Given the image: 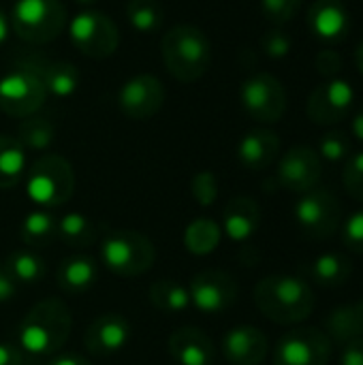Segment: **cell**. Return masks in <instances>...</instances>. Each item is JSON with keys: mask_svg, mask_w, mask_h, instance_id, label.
<instances>
[{"mask_svg": "<svg viewBox=\"0 0 363 365\" xmlns=\"http://www.w3.org/2000/svg\"><path fill=\"white\" fill-rule=\"evenodd\" d=\"M73 317L64 302L43 299L28 310L17 327V349L30 357L56 355L68 340Z\"/></svg>", "mask_w": 363, "mask_h": 365, "instance_id": "cell-1", "label": "cell"}, {"mask_svg": "<svg viewBox=\"0 0 363 365\" xmlns=\"http://www.w3.org/2000/svg\"><path fill=\"white\" fill-rule=\"evenodd\" d=\"M255 304L265 319L278 325H297L315 312V293L297 276H267L255 287Z\"/></svg>", "mask_w": 363, "mask_h": 365, "instance_id": "cell-2", "label": "cell"}, {"mask_svg": "<svg viewBox=\"0 0 363 365\" xmlns=\"http://www.w3.org/2000/svg\"><path fill=\"white\" fill-rule=\"evenodd\" d=\"M163 60L171 77L182 83L201 79L212 62V43L205 32L190 24L171 28L160 43Z\"/></svg>", "mask_w": 363, "mask_h": 365, "instance_id": "cell-3", "label": "cell"}, {"mask_svg": "<svg viewBox=\"0 0 363 365\" xmlns=\"http://www.w3.org/2000/svg\"><path fill=\"white\" fill-rule=\"evenodd\" d=\"M26 178V195L41 210H53L64 205L75 190V173L66 158L58 154H45L36 158Z\"/></svg>", "mask_w": 363, "mask_h": 365, "instance_id": "cell-4", "label": "cell"}, {"mask_svg": "<svg viewBox=\"0 0 363 365\" xmlns=\"http://www.w3.org/2000/svg\"><path fill=\"white\" fill-rule=\"evenodd\" d=\"M156 259V250L152 242L131 229L109 231L101 244V261L105 267L122 278H133L145 274Z\"/></svg>", "mask_w": 363, "mask_h": 365, "instance_id": "cell-5", "label": "cell"}, {"mask_svg": "<svg viewBox=\"0 0 363 365\" xmlns=\"http://www.w3.org/2000/svg\"><path fill=\"white\" fill-rule=\"evenodd\" d=\"M11 26L26 43L43 45L60 36L66 26V9L60 0H17Z\"/></svg>", "mask_w": 363, "mask_h": 365, "instance_id": "cell-6", "label": "cell"}, {"mask_svg": "<svg viewBox=\"0 0 363 365\" xmlns=\"http://www.w3.org/2000/svg\"><path fill=\"white\" fill-rule=\"evenodd\" d=\"M45 98V81L30 64H21L0 77V109L11 118H28L36 113Z\"/></svg>", "mask_w": 363, "mask_h": 365, "instance_id": "cell-7", "label": "cell"}, {"mask_svg": "<svg viewBox=\"0 0 363 365\" xmlns=\"http://www.w3.org/2000/svg\"><path fill=\"white\" fill-rule=\"evenodd\" d=\"M295 222L304 235L312 240H327L340 231L342 205L338 197L327 188H312L304 192L295 203Z\"/></svg>", "mask_w": 363, "mask_h": 365, "instance_id": "cell-8", "label": "cell"}, {"mask_svg": "<svg viewBox=\"0 0 363 365\" xmlns=\"http://www.w3.org/2000/svg\"><path fill=\"white\" fill-rule=\"evenodd\" d=\"M71 43L75 49L88 58L103 60L116 53L120 45V32L118 26L98 11H81L73 17L71 28Z\"/></svg>", "mask_w": 363, "mask_h": 365, "instance_id": "cell-9", "label": "cell"}, {"mask_svg": "<svg viewBox=\"0 0 363 365\" xmlns=\"http://www.w3.org/2000/svg\"><path fill=\"white\" fill-rule=\"evenodd\" d=\"M240 101L244 111L263 124H274L287 113V90L272 73H257L248 77L240 88Z\"/></svg>", "mask_w": 363, "mask_h": 365, "instance_id": "cell-10", "label": "cell"}, {"mask_svg": "<svg viewBox=\"0 0 363 365\" xmlns=\"http://www.w3.org/2000/svg\"><path fill=\"white\" fill-rule=\"evenodd\" d=\"M332 346L334 342L323 329L300 327L287 331L278 340L274 349V365H327L334 351Z\"/></svg>", "mask_w": 363, "mask_h": 365, "instance_id": "cell-11", "label": "cell"}, {"mask_svg": "<svg viewBox=\"0 0 363 365\" xmlns=\"http://www.w3.org/2000/svg\"><path fill=\"white\" fill-rule=\"evenodd\" d=\"M190 308L201 314H220L229 310L237 299V282L223 269H205L193 276L188 284Z\"/></svg>", "mask_w": 363, "mask_h": 365, "instance_id": "cell-12", "label": "cell"}, {"mask_svg": "<svg viewBox=\"0 0 363 365\" xmlns=\"http://www.w3.org/2000/svg\"><path fill=\"white\" fill-rule=\"evenodd\" d=\"M355 105V90L347 79L334 77L317 86L306 103V113L310 122L319 126H332L349 118Z\"/></svg>", "mask_w": 363, "mask_h": 365, "instance_id": "cell-13", "label": "cell"}, {"mask_svg": "<svg viewBox=\"0 0 363 365\" xmlns=\"http://www.w3.org/2000/svg\"><path fill=\"white\" fill-rule=\"evenodd\" d=\"M323 175V160L310 145H293L278 163L276 180L282 188L304 195L319 186Z\"/></svg>", "mask_w": 363, "mask_h": 365, "instance_id": "cell-14", "label": "cell"}, {"mask_svg": "<svg viewBox=\"0 0 363 365\" xmlns=\"http://www.w3.org/2000/svg\"><path fill=\"white\" fill-rule=\"evenodd\" d=\"M165 86L154 75H135L118 92V107L131 120H148L160 111Z\"/></svg>", "mask_w": 363, "mask_h": 365, "instance_id": "cell-15", "label": "cell"}, {"mask_svg": "<svg viewBox=\"0 0 363 365\" xmlns=\"http://www.w3.org/2000/svg\"><path fill=\"white\" fill-rule=\"evenodd\" d=\"M131 340V325L122 314H101L83 334V346L90 355L107 357L120 353Z\"/></svg>", "mask_w": 363, "mask_h": 365, "instance_id": "cell-16", "label": "cell"}, {"mask_svg": "<svg viewBox=\"0 0 363 365\" xmlns=\"http://www.w3.org/2000/svg\"><path fill=\"white\" fill-rule=\"evenodd\" d=\"M351 15L344 0H315L308 9V28L310 32L327 43H340L351 32Z\"/></svg>", "mask_w": 363, "mask_h": 365, "instance_id": "cell-17", "label": "cell"}, {"mask_svg": "<svg viewBox=\"0 0 363 365\" xmlns=\"http://www.w3.org/2000/svg\"><path fill=\"white\" fill-rule=\"evenodd\" d=\"M267 351V336L252 325L231 327L223 338V355L231 365H261Z\"/></svg>", "mask_w": 363, "mask_h": 365, "instance_id": "cell-18", "label": "cell"}, {"mask_svg": "<svg viewBox=\"0 0 363 365\" xmlns=\"http://www.w3.org/2000/svg\"><path fill=\"white\" fill-rule=\"evenodd\" d=\"M280 152V137L270 128H252L237 143V160L250 169H267Z\"/></svg>", "mask_w": 363, "mask_h": 365, "instance_id": "cell-19", "label": "cell"}, {"mask_svg": "<svg viewBox=\"0 0 363 365\" xmlns=\"http://www.w3.org/2000/svg\"><path fill=\"white\" fill-rule=\"evenodd\" d=\"M261 227V207L250 197H233L223 214V231L231 242H248Z\"/></svg>", "mask_w": 363, "mask_h": 365, "instance_id": "cell-20", "label": "cell"}, {"mask_svg": "<svg viewBox=\"0 0 363 365\" xmlns=\"http://www.w3.org/2000/svg\"><path fill=\"white\" fill-rule=\"evenodd\" d=\"M169 355L178 365H212L214 344L197 327H182L169 338Z\"/></svg>", "mask_w": 363, "mask_h": 365, "instance_id": "cell-21", "label": "cell"}, {"mask_svg": "<svg viewBox=\"0 0 363 365\" xmlns=\"http://www.w3.org/2000/svg\"><path fill=\"white\" fill-rule=\"evenodd\" d=\"M98 280V263L92 257L75 255L62 259L56 269V284L68 295H81L90 291Z\"/></svg>", "mask_w": 363, "mask_h": 365, "instance_id": "cell-22", "label": "cell"}, {"mask_svg": "<svg viewBox=\"0 0 363 365\" xmlns=\"http://www.w3.org/2000/svg\"><path fill=\"white\" fill-rule=\"evenodd\" d=\"M325 334L332 342L347 344L363 336V299L338 306L325 317Z\"/></svg>", "mask_w": 363, "mask_h": 365, "instance_id": "cell-23", "label": "cell"}, {"mask_svg": "<svg viewBox=\"0 0 363 365\" xmlns=\"http://www.w3.org/2000/svg\"><path fill=\"white\" fill-rule=\"evenodd\" d=\"M308 274L319 287L338 289V287H344L351 280L353 261L342 252H325V255H319L310 263Z\"/></svg>", "mask_w": 363, "mask_h": 365, "instance_id": "cell-24", "label": "cell"}, {"mask_svg": "<svg viewBox=\"0 0 363 365\" xmlns=\"http://www.w3.org/2000/svg\"><path fill=\"white\" fill-rule=\"evenodd\" d=\"M19 237L28 248H45L58 237V218L51 210H34L24 216L19 225Z\"/></svg>", "mask_w": 363, "mask_h": 365, "instance_id": "cell-25", "label": "cell"}, {"mask_svg": "<svg viewBox=\"0 0 363 365\" xmlns=\"http://www.w3.org/2000/svg\"><path fill=\"white\" fill-rule=\"evenodd\" d=\"M148 297H150V304L165 314H182L190 308L188 287H184L182 282H175V280L163 278V280L152 282Z\"/></svg>", "mask_w": 363, "mask_h": 365, "instance_id": "cell-26", "label": "cell"}, {"mask_svg": "<svg viewBox=\"0 0 363 365\" xmlns=\"http://www.w3.org/2000/svg\"><path fill=\"white\" fill-rule=\"evenodd\" d=\"M26 175V150L15 137L0 135V188H15Z\"/></svg>", "mask_w": 363, "mask_h": 365, "instance_id": "cell-27", "label": "cell"}, {"mask_svg": "<svg viewBox=\"0 0 363 365\" xmlns=\"http://www.w3.org/2000/svg\"><path fill=\"white\" fill-rule=\"evenodd\" d=\"M4 267L9 269V274L15 278L17 284H36L45 278V261L41 255H36L32 248H17L13 250L6 261Z\"/></svg>", "mask_w": 363, "mask_h": 365, "instance_id": "cell-28", "label": "cell"}, {"mask_svg": "<svg viewBox=\"0 0 363 365\" xmlns=\"http://www.w3.org/2000/svg\"><path fill=\"white\" fill-rule=\"evenodd\" d=\"M24 150H34V152H43L47 150L53 139H56V126L47 115H28L19 122L17 128V137H15Z\"/></svg>", "mask_w": 363, "mask_h": 365, "instance_id": "cell-29", "label": "cell"}, {"mask_svg": "<svg viewBox=\"0 0 363 365\" xmlns=\"http://www.w3.org/2000/svg\"><path fill=\"white\" fill-rule=\"evenodd\" d=\"M220 237L223 229L212 218H197L184 231V246L190 255L205 257L218 248Z\"/></svg>", "mask_w": 363, "mask_h": 365, "instance_id": "cell-30", "label": "cell"}, {"mask_svg": "<svg viewBox=\"0 0 363 365\" xmlns=\"http://www.w3.org/2000/svg\"><path fill=\"white\" fill-rule=\"evenodd\" d=\"M58 240L71 248H88L96 242V227L83 214L71 212L58 218Z\"/></svg>", "mask_w": 363, "mask_h": 365, "instance_id": "cell-31", "label": "cell"}, {"mask_svg": "<svg viewBox=\"0 0 363 365\" xmlns=\"http://www.w3.org/2000/svg\"><path fill=\"white\" fill-rule=\"evenodd\" d=\"M39 73L45 81L47 94L58 98H66L79 88V71L68 62H47Z\"/></svg>", "mask_w": 363, "mask_h": 365, "instance_id": "cell-32", "label": "cell"}, {"mask_svg": "<svg viewBox=\"0 0 363 365\" xmlns=\"http://www.w3.org/2000/svg\"><path fill=\"white\" fill-rule=\"evenodd\" d=\"M124 13H126L131 28L141 34H152L160 30L163 19H165L163 4L158 0H128Z\"/></svg>", "mask_w": 363, "mask_h": 365, "instance_id": "cell-33", "label": "cell"}, {"mask_svg": "<svg viewBox=\"0 0 363 365\" xmlns=\"http://www.w3.org/2000/svg\"><path fill=\"white\" fill-rule=\"evenodd\" d=\"M351 139L342 130H329L319 141V156L327 163H342L351 156Z\"/></svg>", "mask_w": 363, "mask_h": 365, "instance_id": "cell-34", "label": "cell"}, {"mask_svg": "<svg viewBox=\"0 0 363 365\" xmlns=\"http://www.w3.org/2000/svg\"><path fill=\"white\" fill-rule=\"evenodd\" d=\"M300 9H302V0H261L263 17L276 28L293 21Z\"/></svg>", "mask_w": 363, "mask_h": 365, "instance_id": "cell-35", "label": "cell"}, {"mask_svg": "<svg viewBox=\"0 0 363 365\" xmlns=\"http://www.w3.org/2000/svg\"><path fill=\"white\" fill-rule=\"evenodd\" d=\"M190 195L201 205L208 207L218 199V180L212 171H199L190 180Z\"/></svg>", "mask_w": 363, "mask_h": 365, "instance_id": "cell-36", "label": "cell"}, {"mask_svg": "<svg viewBox=\"0 0 363 365\" xmlns=\"http://www.w3.org/2000/svg\"><path fill=\"white\" fill-rule=\"evenodd\" d=\"M342 182H344L347 192L355 201L363 203V150L347 158V165L342 171Z\"/></svg>", "mask_w": 363, "mask_h": 365, "instance_id": "cell-37", "label": "cell"}, {"mask_svg": "<svg viewBox=\"0 0 363 365\" xmlns=\"http://www.w3.org/2000/svg\"><path fill=\"white\" fill-rule=\"evenodd\" d=\"M291 47H293L291 36L285 30H280V28H272V30H267L261 36V49H263V53L270 56V58H274V60L287 58L291 53Z\"/></svg>", "mask_w": 363, "mask_h": 365, "instance_id": "cell-38", "label": "cell"}, {"mask_svg": "<svg viewBox=\"0 0 363 365\" xmlns=\"http://www.w3.org/2000/svg\"><path fill=\"white\" fill-rule=\"evenodd\" d=\"M342 244L351 252L363 255V210H357L347 218L342 227Z\"/></svg>", "mask_w": 363, "mask_h": 365, "instance_id": "cell-39", "label": "cell"}, {"mask_svg": "<svg viewBox=\"0 0 363 365\" xmlns=\"http://www.w3.org/2000/svg\"><path fill=\"white\" fill-rule=\"evenodd\" d=\"M315 66L317 71L325 77V79H334L340 75L342 71V58L336 49L327 47V49H321L315 58Z\"/></svg>", "mask_w": 363, "mask_h": 365, "instance_id": "cell-40", "label": "cell"}, {"mask_svg": "<svg viewBox=\"0 0 363 365\" xmlns=\"http://www.w3.org/2000/svg\"><path fill=\"white\" fill-rule=\"evenodd\" d=\"M340 365H363V336L344 344Z\"/></svg>", "mask_w": 363, "mask_h": 365, "instance_id": "cell-41", "label": "cell"}, {"mask_svg": "<svg viewBox=\"0 0 363 365\" xmlns=\"http://www.w3.org/2000/svg\"><path fill=\"white\" fill-rule=\"evenodd\" d=\"M17 289H19V284L9 274V269L4 267V263H0V304L11 302L17 295Z\"/></svg>", "mask_w": 363, "mask_h": 365, "instance_id": "cell-42", "label": "cell"}, {"mask_svg": "<svg viewBox=\"0 0 363 365\" xmlns=\"http://www.w3.org/2000/svg\"><path fill=\"white\" fill-rule=\"evenodd\" d=\"M0 365H24V353L9 342H0Z\"/></svg>", "mask_w": 363, "mask_h": 365, "instance_id": "cell-43", "label": "cell"}, {"mask_svg": "<svg viewBox=\"0 0 363 365\" xmlns=\"http://www.w3.org/2000/svg\"><path fill=\"white\" fill-rule=\"evenodd\" d=\"M47 365H92L86 357L77 355V353H60V355H53Z\"/></svg>", "mask_w": 363, "mask_h": 365, "instance_id": "cell-44", "label": "cell"}, {"mask_svg": "<svg viewBox=\"0 0 363 365\" xmlns=\"http://www.w3.org/2000/svg\"><path fill=\"white\" fill-rule=\"evenodd\" d=\"M351 130H353V137L363 145V107L359 111H355L353 122H351Z\"/></svg>", "mask_w": 363, "mask_h": 365, "instance_id": "cell-45", "label": "cell"}, {"mask_svg": "<svg viewBox=\"0 0 363 365\" xmlns=\"http://www.w3.org/2000/svg\"><path fill=\"white\" fill-rule=\"evenodd\" d=\"M6 34H9V21H6L4 13L0 11V45L6 41Z\"/></svg>", "mask_w": 363, "mask_h": 365, "instance_id": "cell-46", "label": "cell"}, {"mask_svg": "<svg viewBox=\"0 0 363 365\" xmlns=\"http://www.w3.org/2000/svg\"><path fill=\"white\" fill-rule=\"evenodd\" d=\"M355 66H357V71L363 75V41L357 45V49H355Z\"/></svg>", "mask_w": 363, "mask_h": 365, "instance_id": "cell-47", "label": "cell"}, {"mask_svg": "<svg viewBox=\"0 0 363 365\" xmlns=\"http://www.w3.org/2000/svg\"><path fill=\"white\" fill-rule=\"evenodd\" d=\"M77 2H83V4H92V2H96V0H77Z\"/></svg>", "mask_w": 363, "mask_h": 365, "instance_id": "cell-48", "label": "cell"}]
</instances>
